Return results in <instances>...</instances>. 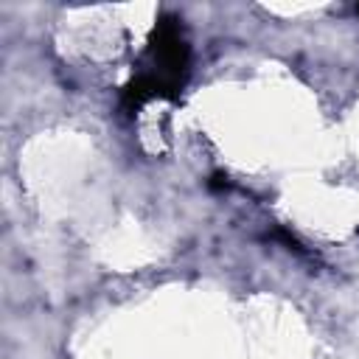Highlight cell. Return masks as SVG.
I'll return each instance as SVG.
<instances>
[{
	"instance_id": "cell-1",
	"label": "cell",
	"mask_w": 359,
	"mask_h": 359,
	"mask_svg": "<svg viewBox=\"0 0 359 359\" xmlns=\"http://www.w3.org/2000/svg\"><path fill=\"white\" fill-rule=\"evenodd\" d=\"M356 11H359V6H356Z\"/></svg>"
}]
</instances>
